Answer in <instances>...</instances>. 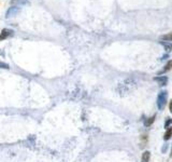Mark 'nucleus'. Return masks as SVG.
Wrapping results in <instances>:
<instances>
[{"label":"nucleus","mask_w":172,"mask_h":162,"mask_svg":"<svg viewBox=\"0 0 172 162\" xmlns=\"http://www.w3.org/2000/svg\"><path fill=\"white\" fill-rule=\"evenodd\" d=\"M171 123H172V120H168V121L166 122V124H165V127H169V124H171Z\"/></svg>","instance_id":"f8f14e48"},{"label":"nucleus","mask_w":172,"mask_h":162,"mask_svg":"<svg viewBox=\"0 0 172 162\" xmlns=\"http://www.w3.org/2000/svg\"><path fill=\"white\" fill-rule=\"evenodd\" d=\"M0 68H6V69H8L9 65L8 64H6V63H2V62L0 61Z\"/></svg>","instance_id":"9b49d317"},{"label":"nucleus","mask_w":172,"mask_h":162,"mask_svg":"<svg viewBox=\"0 0 172 162\" xmlns=\"http://www.w3.org/2000/svg\"><path fill=\"white\" fill-rule=\"evenodd\" d=\"M13 33H14V31H13L12 29H9V28L2 29V31L0 33V41L6 39V38H9L10 36H12Z\"/></svg>","instance_id":"7ed1b4c3"},{"label":"nucleus","mask_w":172,"mask_h":162,"mask_svg":"<svg viewBox=\"0 0 172 162\" xmlns=\"http://www.w3.org/2000/svg\"><path fill=\"white\" fill-rule=\"evenodd\" d=\"M154 80L156 82H158L159 83V86H166L167 82H168V78L165 76H159V77H156V78H154Z\"/></svg>","instance_id":"20e7f679"},{"label":"nucleus","mask_w":172,"mask_h":162,"mask_svg":"<svg viewBox=\"0 0 172 162\" xmlns=\"http://www.w3.org/2000/svg\"><path fill=\"white\" fill-rule=\"evenodd\" d=\"M160 39H161V40H166V41H172V33L161 36V37H160Z\"/></svg>","instance_id":"9d476101"},{"label":"nucleus","mask_w":172,"mask_h":162,"mask_svg":"<svg viewBox=\"0 0 172 162\" xmlns=\"http://www.w3.org/2000/svg\"><path fill=\"white\" fill-rule=\"evenodd\" d=\"M172 68V61H169L168 63H167V65L165 66V68L164 69L161 70V72H158V75H161V74H164V72H169Z\"/></svg>","instance_id":"39448f33"},{"label":"nucleus","mask_w":172,"mask_h":162,"mask_svg":"<svg viewBox=\"0 0 172 162\" xmlns=\"http://www.w3.org/2000/svg\"><path fill=\"white\" fill-rule=\"evenodd\" d=\"M171 136H172V127H169L168 130H167V132L165 133V140L166 141H168V140H170L171 138Z\"/></svg>","instance_id":"1a4fd4ad"},{"label":"nucleus","mask_w":172,"mask_h":162,"mask_svg":"<svg viewBox=\"0 0 172 162\" xmlns=\"http://www.w3.org/2000/svg\"><path fill=\"white\" fill-rule=\"evenodd\" d=\"M160 43H161V44L164 45L165 49H166V51L168 52V53H169V52H170L171 50H172V44H171V43H169V42H165V41H164V42H162V41H161V42H160Z\"/></svg>","instance_id":"6e6552de"},{"label":"nucleus","mask_w":172,"mask_h":162,"mask_svg":"<svg viewBox=\"0 0 172 162\" xmlns=\"http://www.w3.org/2000/svg\"><path fill=\"white\" fill-rule=\"evenodd\" d=\"M19 11H21V8L19 7H11L10 9H9L8 11H6V19H11V17L15 16V15H17L19 13Z\"/></svg>","instance_id":"f03ea898"},{"label":"nucleus","mask_w":172,"mask_h":162,"mask_svg":"<svg viewBox=\"0 0 172 162\" xmlns=\"http://www.w3.org/2000/svg\"><path fill=\"white\" fill-rule=\"evenodd\" d=\"M154 121H155V116H153V117L146 119L145 121H144V125H145V127H150V125L153 124Z\"/></svg>","instance_id":"0eeeda50"},{"label":"nucleus","mask_w":172,"mask_h":162,"mask_svg":"<svg viewBox=\"0 0 172 162\" xmlns=\"http://www.w3.org/2000/svg\"><path fill=\"white\" fill-rule=\"evenodd\" d=\"M150 158H151V152L146 150L142 155V162H148L150 161Z\"/></svg>","instance_id":"423d86ee"},{"label":"nucleus","mask_w":172,"mask_h":162,"mask_svg":"<svg viewBox=\"0 0 172 162\" xmlns=\"http://www.w3.org/2000/svg\"><path fill=\"white\" fill-rule=\"evenodd\" d=\"M170 111H171V113H172V102L170 103Z\"/></svg>","instance_id":"ddd939ff"},{"label":"nucleus","mask_w":172,"mask_h":162,"mask_svg":"<svg viewBox=\"0 0 172 162\" xmlns=\"http://www.w3.org/2000/svg\"><path fill=\"white\" fill-rule=\"evenodd\" d=\"M167 99H168V92L167 91H161L159 92L157 97V107L159 110H162L167 104Z\"/></svg>","instance_id":"f257e3e1"}]
</instances>
